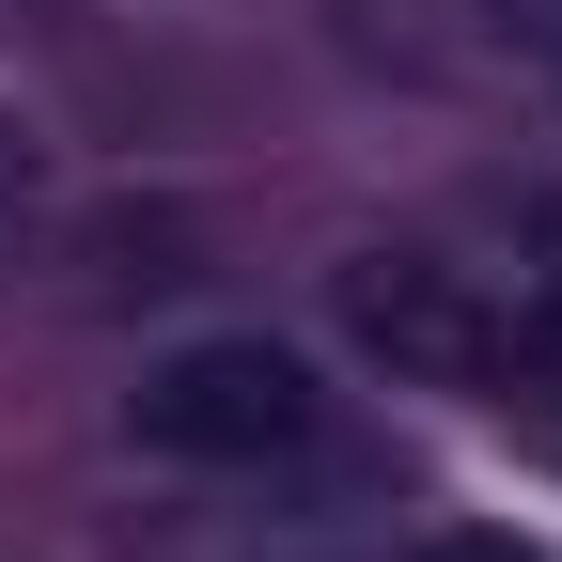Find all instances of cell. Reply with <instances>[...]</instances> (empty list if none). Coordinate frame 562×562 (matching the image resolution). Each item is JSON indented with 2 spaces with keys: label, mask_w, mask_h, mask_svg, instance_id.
Instances as JSON below:
<instances>
[{
  "label": "cell",
  "mask_w": 562,
  "mask_h": 562,
  "mask_svg": "<svg viewBox=\"0 0 562 562\" xmlns=\"http://www.w3.org/2000/svg\"><path fill=\"white\" fill-rule=\"evenodd\" d=\"M125 422H140L157 453H188V469H266V453H297L313 422H328V391H313L297 344H266V328H203V344H172V360L140 375Z\"/></svg>",
  "instance_id": "obj_1"
},
{
  "label": "cell",
  "mask_w": 562,
  "mask_h": 562,
  "mask_svg": "<svg viewBox=\"0 0 562 562\" xmlns=\"http://www.w3.org/2000/svg\"><path fill=\"white\" fill-rule=\"evenodd\" d=\"M484 391H501L531 438L562 453V297H531V313H501V360H484Z\"/></svg>",
  "instance_id": "obj_3"
},
{
  "label": "cell",
  "mask_w": 562,
  "mask_h": 562,
  "mask_svg": "<svg viewBox=\"0 0 562 562\" xmlns=\"http://www.w3.org/2000/svg\"><path fill=\"white\" fill-rule=\"evenodd\" d=\"M406 562H547V547H531V531H422Z\"/></svg>",
  "instance_id": "obj_5"
},
{
  "label": "cell",
  "mask_w": 562,
  "mask_h": 562,
  "mask_svg": "<svg viewBox=\"0 0 562 562\" xmlns=\"http://www.w3.org/2000/svg\"><path fill=\"white\" fill-rule=\"evenodd\" d=\"M32 220H47V140L0 110V281H16V250H32Z\"/></svg>",
  "instance_id": "obj_4"
},
{
  "label": "cell",
  "mask_w": 562,
  "mask_h": 562,
  "mask_svg": "<svg viewBox=\"0 0 562 562\" xmlns=\"http://www.w3.org/2000/svg\"><path fill=\"white\" fill-rule=\"evenodd\" d=\"M531 250H547V297H562V203H531Z\"/></svg>",
  "instance_id": "obj_6"
},
{
  "label": "cell",
  "mask_w": 562,
  "mask_h": 562,
  "mask_svg": "<svg viewBox=\"0 0 562 562\" xmlns=\"http://www.w3.org/2000/svg\"><path fill=\"white\" fill-rule=\"evenodd\" d=\"M344 313H360V344H391L406 375H453V391H484V360H501V297H469V281L422 266V250L344 266Z\"/></svg>",
  "instance_id": "obj_2"
}]
</instances>
